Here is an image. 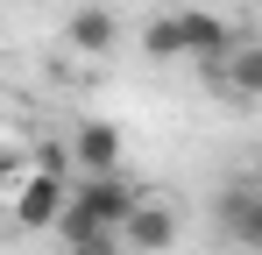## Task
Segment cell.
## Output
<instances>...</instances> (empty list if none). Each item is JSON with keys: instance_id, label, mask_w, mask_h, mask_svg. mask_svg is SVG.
Instances as JSON below:
<instances>
[{"instance_id": "obj_1", "label": "cell", "mask_w": 262, "mask_h": 255, "mask_svg": "<svg viewBox=\"0 0 262 255\" xmlns=\"http://www.w3.org/2000/svg\"><path fill=\"white\" fill-rule=\"evenodd\" d=\"M135 199H142V192H135L128 170H114V177H71V206L57 220L64 248H71V241H92V234H121V220H128Z\"/></svg>"}, {"instance_id": "obj_2", "label": "cell", "mask_w": 262, "mask_h": 255, "mask_svg": "<svg viewBox=\"0 0 262 255\" xmlns=\"http://www.w3.org/2000/svg\"><path fill=\"white\" fill-rule=\"evenodd\" d=\"M71 206V184H64V170H21V184H14V199H7V220L21 227V234H50L57 220Z\"/></svg>"}, {"instance_id": "obj_3", "label": "cell", "mask_w": 262, "mask_h": 255, "mask_svg": "<svg viewBox=\"0 0 262 255\" xmlns=\"http://www.w3.org/2000/svg\"><path fill=\"white\" fill-rule=\"evenodd\" d=\"M213 227L227 248L241 255H262V177H234L227 192L213 199Z\"/></svg>"}, {"instance_id": "obj_4", "label": "cell", "mask_w": 262, "mask_h": 255, "mask_svg": "<svg viewBox=\"0 0 262 255\" xmlns=\"http://www.w3.org/2000/svg\"><path fill=\"white\" fill-rule=\"evenodd\" d=\"M177 234H184L177 206H170V199H149V192H142V199L128 206V220H121V248H128V255H170Z\"/></svg>"}, {"instance_id": "obj_5", "label": "cell", "mask_w": 262, "mask_h": 255, "mask_svg": "<svg viewBox=\"0 0 262 255\" xmlns=\"http://www.w3.org/2000/svg\"><path fill=\"white\" fill-rule=\"evenodd\" d=\"M199 78H206V92H227V99L255 107V99H262V42H234L227 57L199 64Z\"/></svg>"}, {"instance_id": "obj_6", "label": "cell", "mask_w": 262, "mask_h": 255, "mask_svg": "<svg viewBox=\"0 0 262 255\" xmlns=\"http://www.w3.org/2000/svg\"><path fill=\"white\" fill-rule=\"evenodd\" d=\"M64 50H71V57H114V50H121V14L99 7V0H92V7H71V14H64Z\"/></svg>"}, {"instance_id": "obj_7", "label": "cell", "mask_w": 262, "mask_h": 255, "mask_svg": "<svg viewBox=\"0 0 262 255\" xmlns=\"http://www.w3.org/2000/svg\"><path fill=\"white\" fill-rule=\"evenodd\" d=\"M71 163H78V177H114L121 170V128L114 121H78L71 128Z\"/></svg>"}, {"instance_id": "obj_8", "label": "cell", "mask_w": 262, "mask_h": 255, "mask_svg": "<svg viewBox=\"0 0 262 255\" xmlns=\"http://www.w3.org/2000/svg\"><path fill=\"white\" fill-rule=\"evenodd\" d=\"M177 14H184V50H191V57H184V64H213V57H227V50H234V14H213V7H177Z\"/></svg>"}, {"instance_id": "obj_9", "label": "cell", "mask_w": 262, "mask_h": 255, "mask_svg": "<svg viewBox=\"0 0 262 255\" xmlns=\"http://www.w3.org/2000/svg\"><path fill=\"white\" fill-rule=\"evenodd\" d=\"M142 50H149V57H156V64H184V57H191V50H184V14H149V22H142Z\"/></svg>"}, {"instance_id": "obj_10", "label": "cell", "mask_w": 262, "mask_h": 255, "mask_svg": "<svg viewBox=\"0 0 262 255\" xmlns=\"http://www.w3.org/2000/svg\"><path fill=\"white\" fill-rule=\"evenodd\" d=\"M71 255H128L121 234H92V241H71Z\"/></svg>"}]
</instances>
